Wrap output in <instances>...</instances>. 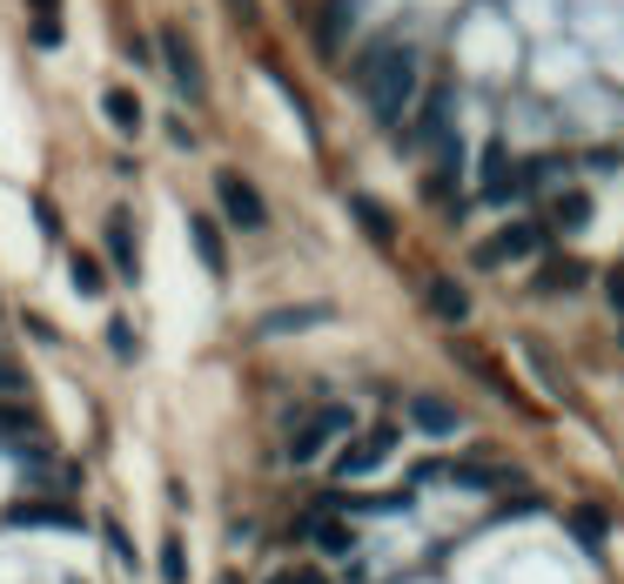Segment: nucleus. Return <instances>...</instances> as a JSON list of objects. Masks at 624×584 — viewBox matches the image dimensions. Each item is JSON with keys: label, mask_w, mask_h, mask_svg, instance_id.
I'll list each match as a JSON object with an SVG mask.
<instances>
[{"label": "nucleus", "mask_w": 624, "mask_h": 584, "mask_svg": "<svg viewBox=\"0 0 624 584\" xmlns=\"http://www.w3.org/2000/svg\"><path fill=\"white\" fill-rule=\"evenodd\" d=\"M363 88H370V114H376L383 128H397L403 108H410V95H416V54H410V48H389V54L370 67Z\"/></svg>", "instance_id": "obj_1"}, {"label": "nucleus", "mask_w": 624, "mask_h": 584, "mask_svg": "<svg viewBox=\"0 0 624 584\" xmlns=\"http://www.w3.org/2000/svg\"><path fill=\"white\" fill-rule=\"evenodd\" d=\"M397 437H403L397 423H376L370 437H357V444H342V450H336V477H342V484H357V477H370L376 463H383L389 450H397Z\"/></svg>", "instance_id": "obj_2"}, {"label": "nucleus", "mask_w": 624, "mask_h": 584, "mask_svg": "<svg viewBox=\"0 0 624 584\" xmlns=\"http://www.w3.org/2000/svg\"><path fill=\"white\" fill-rule=\"evenodd\" d=\"M215 202H222V215L236 222V228H269V202L236 175V169H215Z\"/></svg>", "instance_id": "obj_3"}, {"label": "nucleus", "mask_w": 624, "mask_h": 584, "mask_svg": "<svg viewBox=\"0 0 624 584\" xmlns=\"http://www.w3.org/2000/svg\"><path fill=\"white\" fill-rule=\"evenodd\" d=\"M162 61H169V74H175V88H182V101H209V82H202V61H195V48H188V34H182V27H162Z\"/></svg>", "instance_id": "obj_4"}, {"label": "nucleus", "mask_w": 624, "mask_h": 584, "mask_svg": "<svg viewBox=\"0 0 624 584\" xmlns=\"http://www.w3.org/2000/svg\"><path fill=\"white\" fill-rule=\"evenodd\" d=\"M342 431H349V410H342V403H329L323 417H309L302 431L289 437V457H296V463H316V457H323V450H329Z\"/></svg>", "instance_id": "obj_5"}, {"label": "nucleus", "mask_w": 624, "mask_h": 584, "mask_svg": "<svg viewBox=\"0 0 624 584\" xmlns=\"http://www.w3.org/2000/svg\"><path fill=\"white\" fill-rule=\"evenodd\" d=\"M537 249H544V228H537V222H511L503 236H490V243L477 249V262H484V269H503V262L537 256Z\"/></svg>", "instance_id": "obj_6"}, {"label": "nucleus", "mask_w": 624, "mask_h": 584, "mask_svg": "<svg viewBox=\"0 0 624 584\" xmlns=\"http://www.w3.org/2000/svg\"><path fill=\"white\" fill-rule=\"evenodd\" d=\"M423 302H430V316L437 323H471V289H463L457 276H430V289H423Z\"/></svg>", "instance_id": "obj_7"}, {"label": "nucleus", "mask_w": 624, "mask_h": 584, "mask_svg": "<svg viewBox=\"0 0 624 584\" xmlns=\"http://www.w3.org/2000/svg\"><path fill=\"white\" fill-rule=\"evenodd\" d=\"M316 323H329V302H296V309H269V316L255 323V336H302Z\"/></svg>", "instance_id": "obj_8"}, {"label": "nucleus", "mask_w": 624, "mask_h": 584, "mask_svg": "<svg viewBox=\"0 0 624 584\" xmlns=\"http://www.w3.org/2000/svg\"><path fill=\"white\" fill-rule=\"evenodd\" d=\"M108 249H114V269H122V283H141V249H135V222H128V209L108 215Z\"/></svg>", "instance_id": "obj_9"}, {"label": "nucleus", "mask_w": 624, "mask_h": 584, "mask_svg": "<svg viewBox=\"0 0 624 584\" xmlns=\"http://www.w3.org/2000/svg\"><path fill=\"white\" fill-rule=\"evenodd\" d=\"M410 423H416L423 437H450V431H463V410L450 397H416L410 403Z\"/></svg>", "instance_id": "obj_10"}, {"label": "nucleus", "mask_w": 624, "mask_h": 584, "mask_svg": "<svg viewBox=\"0 0 624 584\" xmlns=\"http://www.w3.org/2000/svg\"><path fill=\"white\" fill-rule=\"evenodd\" d=\"M477 188H484V202H511V195H517V175H511V154H503V148H484Z\"/></svg>", "instance_id": "obj_11"}, {"label": "nucleus", "mask_w": 624, "mask_h": 584, "mask_svg": "<svg viewBox=\"0 0 624 584\" xmlns=\"http://www.w3.org/2000/svg\"><path fill=\"white\" fill-rule=\"evenodd\" d=\"M188 243H195V262H202L209 276H228V249H222V236H215L209 215H188Z\"/></svg>", "instance_id": "obj_12"}, {"label": "nucleus", "mask_w": 624, "mask_h": 584, "mask_svg": "<svg viewBox=\"0 0 624 584\" xmlns=\"http://www.w3.org/2000/svg\"><path fill=\"white\" fill-rule=\"evenodd\" d=\"M8 524L14 531H74V511L67 504H14Z\"/></svg>", "instance_id": "obj_13"}, {"label": "nucleus", "mask_w": 624, "mask_h": 584, "mask_svg": "<svg viewBox=\"0 0 624 584\" xmlns=\"http://www.w3.org/2000/svg\"><path fill=\"white\" fill-rule=\"evenodd\" d=\"M349 215H357V228L370 243H397V215H389L376 195H349Z\"/></svg>", "instance_id": "obj_14"}, {"label": "nucleus", "mask_w": 624, "mask_h": 584, "mask_svg": "<svg viewBox=\"0 0 624 584\" xmlns=\"http://www.w3.org/2000/svg\"><path fill=\"white\" fill-rule=\"evenodd\" d=\"M450 484L471 490V497H497V490L517 484V471H477V463H450Z\"/></svg>", "instance_id": "obj_15"}, {"label": "nucleus", "mask_w": 624, "mask_h": 584, "mask_svg": "<svg viewBox=\"0 0 624 584\" xmlns=\"http://www.w3.org/2000/svg\"><path fill=\"white\" fill-rule=\"evenodd\" d=\"M309 531H316V551L323 558H349V551H357V531H349L342 518H316Z\"/></svg>", "instance_id": "obj_16"}, {"label": "nucleus", "mask_w": 624, "mask_h": 584, "mask_svg": "<svg viewBox=\"0 0 624 584\" xmlns=\"http://www.w3.org/2000/svg\"><path fill=\"white\" fill-rule=\"evenodd\" d=\"M34 431H41V417H34L27 403H14V397H0V444H21Z\"/></svg>", "instance_id": "obj_17"}, {"label": "nucleus", "mask_w": 624, "mask_h": 584, "mask_svg": "<svg viewBox=\"0 0 624 584\" xmlns=\"http://www.w3.org/2000/svg\"><path fill=\"white\" fill-rule=\"evenodd\" d=\"M604 531H611V518L598 511V504H577V511H571V537L584 544V551H598V544H604Z\"/></svg>", "instance_id": "obj_18"}, {"label": "nucleus", "mask_w": 624, "mask_h": 584, "mask_svg": "<svg viewBox=\"0 0 624 584\" xmlns=\"http://www.w3.org/2000/svg\"><path fill=\"white\" fill-rule=\"evenodd\" d=\"M551 222H558V228H584V222H591V195H584V188H564L558 202H551Z\"/></svg>", "instance_id": "obj_19"}, {"label": "nucleus", "mask_w": 624, "mask_h": 584, "mask_svg": "<svg viewBox=\"0 0 624 584\" xmlns=\"http://www.w3.org/2000/svg\"><path fill=\"white\" fill-rule=\"evenodd\" d=\"M101 108H108V122L122 128V135H135V128H141V101H135L128 88H108V101H101Z\"/></svg>", "instance_id": "obj_20"}, {"label": "nucleus", "mask_w": 624, "mask_h": 584, "mask_svg": "<svg viewBox=\"0 0 624 584\" xmlns=\"http://www.w3.org/2000/svg\"><path fill=\"white\" fill-rule=\"evenodd\" d=\"M584 276H591V269H584V262H551V269H544V276H537V289H551V296H564V289H577Z\"/></svg>", "instance_id": "obj_21"}, {"label": "nucleus", "mask_w": 624, "mask_h": 584, "mask_svg": "<svg viewBox=\"0 0 624 584\" xmlns=\"http://www.w3.org/2000/svg\"><path fill=\"white\" fill-rule=\"evenodd\" d=\"M162 584H188V544L175 531L162 537Z\"/></svg>", "instance_id": "obj_22"}, {"label": "nucleus", "mask_w": 624, "mask_h": 584, "mask_svg": "<svg viewBox=\"0 0 624 584\" xmlns=\"http://www.w3.org/2000/svg\"><path fill=\"white\" fill-rule=\"evenodd\" d=\"M349 14H357V8H349V0H329V14L316 21V34H323V48H342V34H349Z\"/></svg>", "instance_id": "obj_23"}, {"label": "nucleus", "mask_w": 624, "mask_h": 584, "mask_svg": "<svg viewBox=\"0 0 624 584\" xmlns=\"http://www.w3.org/2000/svg\"><path fill=\"white\" fill-rule=\"evenodd\" d=\"M74 289H82V296H101V289H108V276H101L95 256H74Z\"/></svg>", "instance_id": "obj_24"}, {"label": "nucleus", "mask_w": 624, "mask_h": 584, "mask_svg": "<svg viewBox=\"0 0 624 584\" xmlns=\"http://www.w3.org/2000/svg\"><path fill=\"white\" fill-rule=\"evenodd\" d=\"M410 484H416V490H430V484H450V457H423L416 471H410Z\"/></svg>", "instance_id": "obj_25"}, {"label": "nucleus", "mask_w": 624, "mask_h": 584, "mask_svg": "<svg viewBox=\"0 0 624 584\" xmlns=\"http://www.w3.org/2000/svg\"><path fill=\"white\" fill-rule=\"evenodd\" d=\"M101 544H108V551H114V558H122V564H128V571H135V537H128V531H122V524H114V518H108V524H101Z\"/></svg>", "instance_id": "obj_26"}, {"label": "nucleus", "mask_w": 624, "mask_h": 584, "mask_svg": "<svg viewBox=\"0 0 624 584\" xmlns=\"http://www.w3.org/2000/svg\"><path fill=\"white\" fill-rule=\"evenodd\" d=\"M108 343H114V357H122V363H135V349H141V343H135V330H128L122 316H108Z\"/></svg>", "instance_id": "obj_27"}, {"label": "nucleus", "mask_w": 624, "mask_h": 584, "mask_svg": "<svg viewBox=\"0 0 624 584\" xmlns=\"http://www.w3.org/2000/svg\"><path fill=\"white\" fill-rule=\"evenodd\" d=\"M0 397L27 403V376H21V363H8V357H0Z\"/></svg>", "instance_id": "obj_28"}, {"label": "nucleus", "mask_w": 624, "mask_h": 584, "mask_svg": "<svg viewBox=\"0 0 624 584\" xmlns=\"http://www.w3.org/2000/svg\"><path fill=\"white\" fill-rule=\"evenodd\" d=\"M269 584H329L316 564H296V571H283V577H269Z\"/></svg>", "instance_id": "obj_29"}, {"label": "nucleus", "mask_w": 624, "mask_h": 584, "mask_svg": "<svg viewBox=\"0 0 624 584\" xmlns=\"http://www.w3.org/2000/svg\"><path fill=\"white\" fill-rule=\"evenodd\" d=\"M34 222H41V236H54V243H61V215H54L48 202H34Z\"/></svg>", "instance_id": "obj_30"}, {"label": "nucleus", "mask_w": 624, "mask_h": 584, "mask_svg": "<svg viewBox=\"0 0 624 584\" xmlns=\"http://www.w3.org/2000/svg\"><path fill=\"white\" fill-rule=\"evenodd\" d=\"M27 8H34V21H61V14H54L61 0H27Z\"/></svg>", "instance_id": "obj_31"}, {"label": "nucleus", "mask_w": 624, "mask_h": 584, "mask_svg": "<svg viewBox=\"0 0 624 584\" xmlns=\"http://www.w3.org/2000/svg\"><path fill=\"white\" fill-rule=\"evenodd\" d=\"M222 584H242V577H222Z\"/></svg>", "instance_id": "obj_32"}]
</instances>
